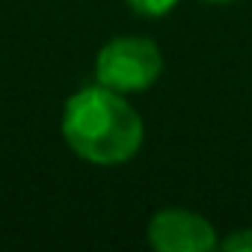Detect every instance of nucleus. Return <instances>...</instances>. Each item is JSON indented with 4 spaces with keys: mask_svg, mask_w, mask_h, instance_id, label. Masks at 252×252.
Listing matches in <instances>:
<instances>
[{
    "mask_svg": "<svg viewBox=\"0 0 252 252\" xmlns=\"http://www.w3.org/2000/svg\"><path fill=\"white\" fill-rule=\"evenodd\" d=\"M146 237L149 246L158 252H211L220 246L211 220L187 208H163L152 214Z\"/></svg>",
    "mask_w": 252,
    "mask_h": 252,
    "instance_id": "3",
    "label": "nucleus"
},
{
    "mask_svg": "<svg viewBox=\"0 0 252 252\" xmlns=\"http://www.w3.org/2000/svg\"><path fill=\"white\" fill-rule=\"evenodd\" d=\"M202 3H214V6H225V3H237V0H202Z\"/></svg>",
    "mask_w": 252,
    "mask_h": 252,
    "instance_id": "6",
    "label": "nucleus"
},
{
    "mask_svg": "<svg viewBox=\"0 0 252 252\" xmlns=\"http://www.w3.org/2000/svg\"><path fill=\"white\" fill-rule=\"evenodd\" d=\"M60 128L65 146L92 166L131 163L146 140V125L128 95L101 83L80 86L68 95Z\"/></svg>",
    "mask_w": 252,
    "mask_h": 252,
    "instance_id": "1",
    "label": "nucleus"
},
{
    "mask_svg": "<svg viewBox=\"0 0 252 252\" xmlns=\"http://www.w3.org/2000/svg\"><path fill=\"white\" fill-rule=\"evenodd\" d=\"M125 3L143 18H163L178 6V0H125Z\"/></svg>",
    "mask_w": 252,
    "mask_h": 252,
    "instance_id": "4",
    "label": "nucleus"
},
{
    "mask_svg": "<svg viewBox=\"0 0 252 252\" xmlns=\"http://www.w3.org/2000/svg\"><path fill=\"white\" fill-rule=\"evenodd\" d=\"M220 249L225 252H252V228H237L225 240H220Z\"/></svg>",
    "mask_w": 252,
    "mask_h": 252,
    "instance_id": "5",
    "label": "nucleus"
},
{
    "mask_svg": "<svg viewBox=\"0 0 252 252\" xmlns=\"http://www.w3.org/2000/svg\"><path fill=\"white\" fill-rule=\"evenodd\" d=\"M160 74L163 51L146 36L110 39L95 57V83L122 95H140L152 89Z\"/></svg>",
    "mask_w": 252,
    "mask_h": 252,
    "instance_id": "2",
    "label": "nucleus"
}]
</instances>
